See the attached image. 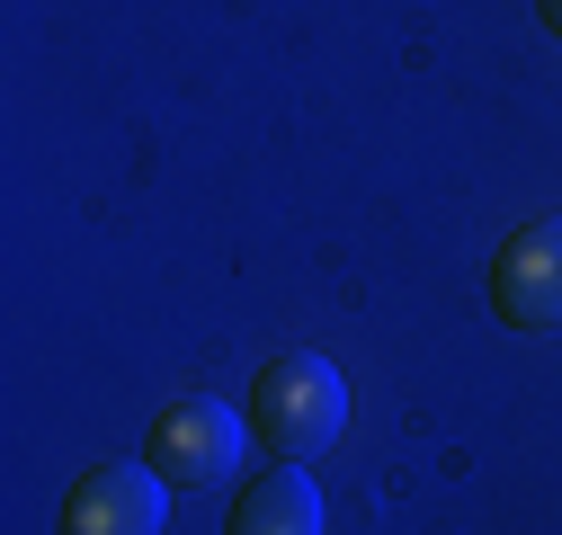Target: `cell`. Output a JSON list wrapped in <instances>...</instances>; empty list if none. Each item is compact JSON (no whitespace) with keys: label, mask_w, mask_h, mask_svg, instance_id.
<instances>
[{"label":"cell","mask_w":562,"mask_h":535,"mask_svg":"<svg viewBox=\"0 0 562 535\" xmlns=\"http://www.w3.org/2000/svg\"><path fill=\"white\" fill-rule=\"evenodd\" d=\"M250 437L277 455V464H304V455H322L339 429H348V384H339V366L330 357H313V349H277L259 375H250Z\"/></svg>","instance_id":"1"},{"label":"cell","mask_w":562,"mask_h":535,"mask_svg":"<svg viewBox=\"0 0 562 535\" xmlns=\"http://www.w3.org/2000/svg\"><path fill=\"white\" fill-rule=\"evenodd\" d=\"M491 304H501L509 330H562V215L527 224L491 259Z\"/></svg>","instance_id":"4"},{"label":"cell","mask_w":562,"mask_h":535,"mask_svg":"<svg viewBox=\"0 0 562 535\" xmlns=\"http://www.w3.org/2000/svg\"><path fill=\"white\" fill-rule=\"evenodd\" d=\"M536 19L553 27V45H562V0H536Z\"/></svg>","instance_id":"6"},{"label":"cell","mask_w":562,"mask_h":535,"mask_svg":"<svg viewBox=\"0 0 562 535\" xmlns=\"http://www.w3.org/2000/svg\"><path fill=\"white\" fill-rule=\"evenodd\" d=\"M224 535H322V491L304 482V464H277V474L241 482Z\"/></svg>","instance_id":"5"},{"label":"cell","mask_w":562,"mask_h":535,"mask_svg":"<svg viewBox=\"0 0 562 535\" xmlns=\"http://www.w3.org/2000/svg\"><path fill=\"white\" fill-rule=\"evenodd\" d=\"M241 446H250V420L233 411V401L188 392V401H170V411L153 420L144 464H153L170 491H205V482H233L241 474Z\"/></svg>","instance_id":"2"},{"label":"cell","mask_w":562,"mask_h":535,"mask_svg":"<svg viewBox=\"0 0 562 535\" xmlns=\"http://www.w3.org/2000/svg\"><path fill=\"white\" fill-rule=\"evenodd\" d=\"M161 526H170V482L153 464H90L54 509V535H161Z\"/></svg>","instance_id":"3"}]
</instances>
